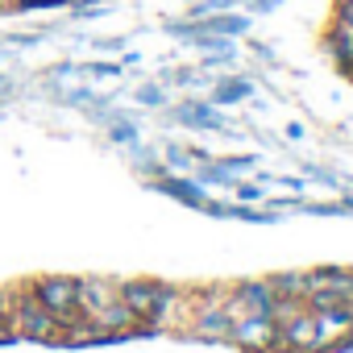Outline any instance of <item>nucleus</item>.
Instances as JSON below:
<instances>
[{
    "instance_id": "423d86ee",
    "label": "nucleus",
    "mask_w": 353,
    "mask_h": 353,
    "mask_svg": "<svg viewBox=\"0 0 353 353\" xmlns=\"http://www.w3.org/2000/svg\"><path fill=\"white\" fill-rule=\"evenodd\" d=\"M229 328H233V320L229 316H204V324H200V336H229Z\"/></svg>"
},
{
    "instance_id": "f257e3e1",
    "label": "nucleus",
    "mask_w": 353,
    "mask_h": 353,
    "mask_svg": "<svg viewBox=\"0 0 353 353\" xmlns=\"http://www.w3.org/2000/svg\"><path fill=\"white\" fill-rule=\"evenodd\" d=\"M34 299L46 307V312H54L59 320L63 316H71V312H79V283L75 279H38L34 283Z\"/></svg>"
},
{
    "instance_id": "0eeeda50",
    "label": "nucleus",
    "mask_w": 353,
    "mask_h": 353,
    "mask_svg": "<svg viewBox=\"0 0 353 353\" xmlns=\"http://www.w3.org/2000/svg\"><path fill=\"white\" fill-rule=\"evenodd\" d=\"M221 96H225V100H237V96H245V83H225Z\"/></svg>"
},
{
    "instance_id": "1a4fd4ad",
    "label": "nucleus",
    "mask_w": 353,
    "mask_h": 353,
    "mask_svg": "<svg viewBox=\"0 0 353 353\" xmlns=\"http://www.w3.org/2000/svg\"><path fill=\"white\" fill-rule=\"evenodd\" d=\"M345 5H353V0H345Z\"/></svg>"
},
{
    "instance_id": "6e6552de",
    "label": "nucleus",
    "mask_w": 353,
    "mask_h": 353,
    "mask_svg": "<svg viewBox=\"0 0 353 353\" xmlns=\"http://www.w3.org/2000/svg\"><path fill=\"white\" fill-rule=\"evenodd\" d=\"M0 324H5V312H0Z\"/></svg>"
},
{
    "instance_id": "f03ea898",
    "label": "nucleus",
    "mask_w": 353,
    "mask_h": 353,
    "mask_svg": "<svg viewBox=\"0 0 353 353\" xmlns=\"http://www.w3.org/2000/svg\"><path fill=\"white\" fill-rule=\"evenodd\" d=\"M13 320H17V332H21V336H34V341H59V332H63V328H59V316L46 312L34 295L21 299V307H17Z\"/></svg>"
},
{
    "instance_id": "39448f33",
    "label": "nucleus",
    "mask_w": 353,
    "mask_h": 353,
    "mask_svg": "<svg viewBox=\"0 0 353 353\" xmlns=\"http://www.w3.org/2000/svg\"><path fill=\"white\" fill-rule=\"evenodd\" d=\"M237 303H245L250 312H270L274 295H270V287H245V291H237Z\"/></svg>"
},
{
    "instance_id": "20e7f679",
    "label": "nucleus",
    "mask_w": 353,
    "mask_h": 353,
    "mask_svg": "<svg viewBox=\"0 0 353 353\" xmlns=\"http://www.w3.org/2000/svg\"><path fill=\"white\" fill-rule=\"evenodd\" d=\"M229 336L241 341V345H250V349H266V345L279 341V332H274V316H270V312H250V316H241V320L229 328Z\"/></svg>"
},
{
    "instance_id": "7ed1b4c3",
    "label": "nucleus",
    "mask_w": 353,
    "mask_h": 353,
    "mask_svg": "<svg viewBox=\"0 0 353 353\" xmlns=\"http://www.w3.org/2000/svg\"><path fill=\"white\" fill-rule=\"evenodd\" d=\"M121 303L133 312V320H158L166 307V287L154 283H125L121 287Z\"/></svg>"
}]
</instances>
